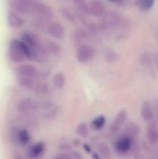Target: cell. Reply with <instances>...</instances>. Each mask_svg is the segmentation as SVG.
<instances>
[{"label": "cell", "mask_w": 158, "mask_h": 159, "mask_svg": "<svg viewBox=\"0 0 158 159\" xmlns=\"http://www.w3.org/2000/svg\"><path fill=\"white\" fill-rule=\"evenodd\" d=\"M34 55V49L21 39L10 40L7 50V56L10 61L14 63H21L27 59L33 61Z\"/></svg>", "instance_id": "6da1fadb"}, {"label": "cell", "mask_w": 158, "mask_h": 159, "mask_svg": "<svg viewBox=\"0 0 158 159\" xmlns=\"http://www.w3.org/2000/svg\"><path fill=\"white\" fill-rule=\"evenodd\" d=\"M36 0H11L9 5L12 10L22 16H34Z\"/></svg>", "instance_id": "7a4b0ae2"}, {"label": "cell", "mask_w": 158, "mask_h": 159, "mask_svg": "<svg viewBox=\"0 0 158 159\" xmlns=\"http://www.w3.org/2000/svg\"><path fill=\"white\" fill-rule=\"evenodd\" d=\"M95 48L91 45L82 44L78 46L75 52V57L78 62L87 63L93 60V58L95 57Z\"/></svg>", "instance_id": "3957f363"}, {"label": "cell", "mask_w": 158, "mask_h": 159, "mask_svg": "<svg viewBox=\"0 0 158 159\" xmlns=\"http://www.w3.org/2000/svg\"><path fill=\"white\" fill-rule=\"evenodd\" d=\"M104 23L106 27L111 28V29L122 28L128 24L126 18L123 17L121 14H118L115 12H109L108 14H106L104 18Z\"/></svg>", "instance_id": "277c9868"}, {"label": "cell", "mask_w": 158, "mask_h": 159, "mask_svg": "<svg viewBox=\"0 0 158 159\" xmlns=\"http://www.w3.org/2000/svg\"><path fill=\"white\" fill-rule=\"evenodd\" d=\"M133 145V138L129 134H124L120 136L115 143V151L120 155H126L129 153Z\"/></svg>", "instance_id": "5b68a950"}, {"label": "cell", "mask_w": 158, "mask_h": 159, "mask_svg": "<svg viewBox=\"0 0 158 159\" xmlns=\"http://www.w3.org/2000/svg\"><path fill=\"white\" fill-rule=\"evenodd\" d=\"M34 16H35V18L41 19L45 21H48V20H51L53 19L54 12L50 7H48L47 5H46L44 3L37 1L35 4Z\"/></svg>", "instance_id": "8992f818"}, {"label": "cell", "mask_w": 158, "mask_h": 159, "mask_svg": "<svg viewBox=\"0 0 158 159\" xmlns=\"http://www.w3.org/2000/svg\"><path fill=\"white\" fill-rule=\"evenodd\" d=\"M46 31L47 34L54 39H62L65 35L64 27L57 20H51L47 24Z\"/></svg>", "instance_id": "52a82bcc"}, {"label": "cell", "mask_w": 158, "mask_h": 159, "mask_svg": "<svg viewBox=\"0 0 158 159\" xmlns=\"http://www.w3.org/2000/svg\"><path fill=\"white\" fill-rule=\"evenodd\" d=\"M7 24L12 29H20L25 24V20L22 15L14 10H10L7 16Z\"/></svg>", "instance_id": "ba28073f"}, {"label": "cell", "mask_w": 158, "mask_h": 159, "mask_svg": "<svg viewBox=\"0 0 158 159\" xmlns=\"http://www.w3.org/2000/svg\"><path fill=\"white\" fill-rule=\"evenodd\" d=\"M16 75L31 77V78L34 79L38 76V70L35 66H34L32 64L22 63V64H20L16 68Z\"/></svg>", "instance_id": "9c48e42d"}, {"label": "cell", "mask_w": 158, "mask_h": 159, "mask_svg": "<svg viewBox=\"0 0 158 159\" xmlns=\"http://www.w3.org/2000/svg\"><path fill=\"white\" fill-rule=\"evenodd\" d=\"M21 40L23 42H25L28 46H30L33 48H36L42 44V42L40 40V38L38 37V35L35 33H34L32 31H29V30L22 32Z\"/></svg>", "instance_id": "30bf717a"}, {"label": "cell", "mask_w": 158, "mask_h": 159, "mask_svg": "<svg viewBox=\"0 0 158 159\" xmlns=\"http://www.w3.org/2000/svg\"><path fill=\"white\" fill-rule=\"evenodd\" d=\"M36 108H38V104L30 98H23L17 103V111L20 114H26Z\"/></svg>", "instance_id": "8fae6325"}, {"label": "cell", "mask_w": 158, "mask_h": 159, "mask_svg": "<svg viewBox=\"0 0 158 159\" xmlns=\"http://www.w3.org/2000/svg\"><path fill=\"white\" fill-rule=\"evenodd\" d=\"M88 14L94 17H102L105 15V7L100 0H93L89 3Z\"/></svg>", "instance_id": "7c38bea8"}, {"label": "cell", "mask_w": 158, "mask_h": 159, "mask_svg": "<svg viewBox=\"0 0 158 159\" xmlns=\"http://www.w3.org/2000/svg\"><path fill=\"white\" fill-rule=\"evenodd\" d=\"M147 139L152 144L158 143V127L156 122H151L147 127Z\"/></svg>", "instance_id": "4fadbf2b"}, {"label": "cell", "mask_w": 158, "mask_h": 159, "mask_svg": "<svg viewBox=\"0 0 158 159\" xmlns=\"http://www.w3.org/2000/svg\"><path fill=\"white\" fill-rule=\"evenodd\" d=\"M43 43H44V46H45L48 55H53V56L60 55V53L61 51V48L57 42L50 40V39H47Z\"/></svg>", "instance_id": "5bb4252c"}, {"label": "cell", "mask_w": 158, "mask_h": 159, "mask_svg": "<svg viewBox=\"0 0 158 159\" xmlns=\"http://www.w3.org/2000/svg\"><path fill=\"white\" fill-rule=\"evenodd\" d=\"M127 116H128V113H127V111H126V110H122V111H120V112L117 114V116H116V117H115V119L114 123L111 125V127H110V130H111L112 132H115V131H117V130L120 129V127L124 124V122L126 121V119H127Z\"/></svg>", "instance_id": "9a60e30c"}, {"label": "cell", "mask_w": 158, "mask_h": 159, "mask_svg": "<svg viewBox=\"0 0 158 159\" xmlns=\"http://www.w3.org/2000/svg\"><path fill=\"white\" fill-rule=\"evenodd\" d=\"M141 115H142V117L145 121H151L154 118V116H155L154 109L152 107V104L149 102H144L142 103V109H141Z\"/></svg>", "instance_id": "2e32d148"}, {"label": "cell", "mask_w": 158, "mask_h": 159, "mask_svg": "<svg viewBox=\"0 0 158 159\" xmlns=\"http://www.w3.org/2000/svg\"><path fill=\"white\" fill-rule=\"evenodd\" d=\"M45 152V144L43 143H37L33 145L29 150V157L31 158H37L41 157Z\"/></svg>", "instance_id": "e0dca14e"}, {"label": "cell", "mask_w": 158, "mask_h": 159, "mask_svg": "<svg viewBox=\"0 0 158 159\" xmlns=\"http://www.w3.org/2000/svg\"><path fill=\"white\" fill-rule=\"evenodd\" d=\"M34 79L27 76H22V75H17V82L18 84L24 89H32L34 86Z\"/></svg>", "instance_id": "ac0fdd59"}, {"label": "cell", "mask_w": 158, "mask_h": 159, "mask_svg": "<svg viewBox=\"0 0 158 159\" xmlns=\"http://www.w3.org/2000/svg\"><path fill=\"white\" fill-rule=\"evenodd\" d=\"M52 82L57 89H62L66 84V77L62 72H58L54 75Z\"/></svg>", "instance_id": "d6986e66"}, {"label": "cell", "mask_w": 158, "mask_h": 159, "mask_svg": "<svg viewBox=\"0 0 158 159\" xmlns=\"http://www.w3.org/2000/svg\"><path fill=\"white\" fill-rule=\"evenodd\" d=\"M16 140L20 144L25 145L30 142L31 136L26 129H20L16 133Z\"/></svg>", "instance_id": "ffe728a7"}, {"label": "cell", "mask_w": 158, "mask_h": 159, "mask_svg": "<svg viewBox=\"0 0 158 159\" xmlns=\"http://www.w3.org/2000/svg\"><path fill=\"white\" fill-rule=\"evenodd\" d=\"M140 62L144 67H150L154 63V57L148 51H144L140 56Z\"/></svg>", "instance_id": "44dd1931"}, {"label": "cell", "mask_w": 158, "mask_h": 159, "mask_svg": "<svg viewBox=\"0 0 158 159\" xmlns=\"http://www.w3.org/2000/svg\"><path fill=\"white\" fill-rule=\"evenodd\" d=\"M156 0H137V6L142 12H147L152 9Z\"/></svg>", "instance_id": "7402d4cb"}, {"label": "cell", "mask_w": 158, "mask_h": 159, "mask_svg": "<svg viewBox=\"0 0 158 159\" xmlns=\"http://www.w3.org/2000/svg\"><path fill=\"white\" fill-rule=\"evenodd\" d=\"M34 89L35 93L39 96H45L48 92V86L45 82H39L34 86Z\"/></svg>", "instance_id": "603a6c76"}, {"label": "cell", "mask_w": 158, "mask_h": 159, "mask_svg": "<svg viewBox=\"0 0 158 159\" xmlns=\"http://www.w3.org/2000/svg\"><path fill=\"white\" fill-rule=\"evenodd\" d=\"M105 122H106L105 116H99L91 122V127L95 130H100L104 127Z\"/></svg>", "instance_id": "cb8c5ba5"}, {"label": "cell", "mask_w": 158, "mask_h": 159, "mask_svg": "<svg viewBox=\"0 0 158 159\" xmlns=\"http://www.w3.org/2000/svg\"><path fill=\"white\" fill-rule=\"evenodd\" d=\"M125 130H126V134H129L132 138L134 136H138L139 133H140V128H139V126L137 124H134V123H129L126 127Z\"/></svg>", "instance_id": "d4e9b609"}, {"label": "cell", "mask_w": 158, "mask_h": 159, "mask_svg": "<svg viewBox=\"0 0 158 159\" xmlns=\"http://www.w3.org/2000/svg\"><path fill=\"white\" fill-rule=\"evenodd\" d=\"M74 4L77 7V9H79L81 12L88 14L89 4L87 2V0H74Z\"/></svg>", "instance_id": "484cf974"}, {"label": "cell", "mask_w": 158, "mask_h": 159, "mask_svg": "<svg viewBox=\"0 0 158 159\" xmlns=\"http://www.w3.org/2000/svg\"><path fill=\"white\" fill-rule=\"evenodd\" d=\"M75 133L80 137H87L88 135V127L86 123H81L75 129Z\"/></svg>", "instance_id": "4316f807"}, {"label": "cell", "mask_w": 158, "mask_h": 159, "mask_svg": "<svg viewBox=\"0 0 158 159\" xmlns=\"http://www.w3.org/2000/svg\"><path fill=\"white\" fill-rule=\"evenodd\" d=\"M98 150L103 157H105V158L111 157V150L106 143H99L98 144Z\"/></svg>", "instance_id": "83f0119b"}, {"label": "cell", "mask_w": 158, "mask_h": 159, "mask_svg": "<svg viewBox=\"0 0 158 159\" xmlns=\"http://www.w3.org/2000/svg\"><path fill=\"white\" fill-rule=\"evenodd\" d=\"M104 57H105L106 61H109V62H115V61H117V59H118L117 53H116L115 51L112 50V49L107 50V51L105 52V54H104Z\"/></svg>", "instance_id": "f1b7e54d"}, {"label": "cell", "mask_w": 158, "mask_h": 159, "mask_svg": "<svg viewBox=\"0 0 158 159\" xmlns=\"http://www.w3.org/2000/svg\"><path fill=\"white\" fill-rule=\"evenodd\" d=\"M52 106H53V103L48 101H44L38 104V107H40L41 109H50Z\"/></svg>", "instance_id": "f546056e"}, {"label": "cell", "mask_w": 158, "mask_h": 159, "mask_svg": "<svg viewBox=\"0 0 158 159\" xmlns=\"http://www.w3.org/2000/svg\"><path fill=\"white\" fill-rule=\"evenodd\" d=\"M54 159H73V157L70 156L69 154H66V153H62L59 156H57Z\"/></svg>", "instance_id": "4dcf8cb0"}, {"label": "cell", "mask_w": 158, "mask_h": 159, "mask_svg": "<svg viewBox=\"0 0 158 159\" xmlns=\"http://www.w3.org/2000/svg\"><path fill=\"white\" fill-rule=\"evenodd\" d=\"M153 57H154V63H155V65L156 66V69L158 70V52H155L153 54Z\"/></svg>", "instance_id": "1f68e13d"}, {"label": "cell", "mask_w": 158, "mask_h": 159, "mask_svg": "<svg viewBox=\"0 0 158 159\" xmlns=\"http://www.w3.org/2000/svg\"><path fill=\"white\" fill-rule=\"evenodd\" d=\"M83 148L86 150V152H87V153H88V154H90V153H91V147H90V146H88V144H87V143L83 144Z\"/></svg>", "instance_id": "d6a6232c"}, {"label": "cell", "mask_w": 158, "mask_h": 159, "mask_svg": "<svg viewBox=\"0 0 158 159\" xmlns=\"http://www.w3.org/2000/svg\"><path fill=\"white\" fill-rule=\"evenodd\" d=\"M109 1L114 4H116V5H123L125 0H109Z\"/></svg>", "instance_id": "836d02e7"}, {"label": "cell", "mask_w": 158, "mask_h": 159, "mask_svg": "<svg viewBox=\"0 0 158 159\" xmlns=\"http://www.w3.org/2000/svg\"><path fill=\"white\" fill-rule=\"evenodd\" d=\"M13 158L14 159H24L23 158V157H22L20 154H19V153H17V152L14 154V156H13Z\"/></svg>", "instance_id": "e575fe53"}, {"label": "cell", "mask_w": 158, "mask_h": 159, "mask_svg": "<svg viewBox=\"0 0 158 159\" xmlns=\"http://www.w3.org/2000/svg\"><path fill=\"white\" fill-rule=\"evenodd\" d=\"M156 118H157L158 123V99L156 100Z\"/></svg>", "instance_id": "d590c367"}, {"label": "cell", "mask_w": 158, "mask_h": 159, "mask_svg": "<svg viewBox=\"0 0 158 159\" xmlns=\"http://www.w3.org/2000/svg\"><path fill=\"white\" fill-rule=\"evenodd\" d=\"M92 158H93V159H100V157L98 156V154H97V153H93V154H92Z\"/></svg>", "instance_id": "8d00e7d4"}, {"label": "cell", "mask_w": 158, "mask_h": 159, "mask_svg": "<svg viewBox=\"0 0 158 159\" xmlns=\"http://www.w3.org/2000/svg\"><path fill=\"white\" fill-rule=\"evenodd\" d=\"M73 143H74V144H78V143H80V142H79L78 140H76V141L74 140V141Z\"/></svg>", "instance_id": "74e56055"}, {"label": "cell", "mask_w": 158, "mask_h": 159, "mask_svg": "<svg viewBox=\"0 0 158 159\" xmlns=\"http://www.w3.org/2000/svg\"><path fill=\"white\" fill-rule=\"evenodd\" d=\"M157 39H158V35H157Z\"/></svg>", "instance_id": "f35d334b"}]
</instances>
